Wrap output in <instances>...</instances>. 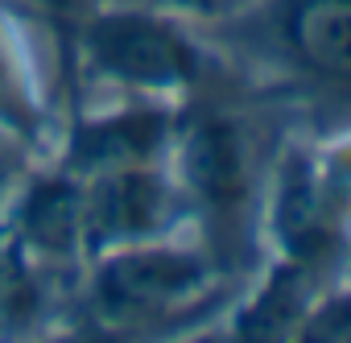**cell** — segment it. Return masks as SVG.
<instances>
[{"label":"cell","instance_id":"obj_2","mask_svg":"<svg viewBox=\"0 0 351 343\" xmlns=\"http://www.w3.org/2000/svg\"><path fill=\"white\" fill-rule=\"evenodd\" d=\"M228 269L199 244L165 236L91 257L79 269V318L95 335L182 331L223 294Z\"/></svg>","mask_w":351,"mask_h":343},{"label":"cell","instance_id":"obj_4","mask_svg":"<svg viewBox=\"0 0 351 343\" xmlns=\"http://www.w3.org/2000/svg\"><path fill=\"white\" fill-rule=\"evenodd\" d=\"M330 281L351 252V137L289 145L265 187L261 244Z\"/></svg>","mask_w":351,"mask_h":343},{"label":"cell","instance_id":"obj_10","mask_svg":"<svg viewBox=\"0 0 351 343\" xmlns=\"http://www.w3.org/2000/svg\"><path fill=\"white\" fill-rule=\"evenodd\" d=\"M326 294V277L273 257L256 281V289L228 314V335L232 339H281V335H302L318 298Z\"/></svg>","mask_w":351,"mask_h":343},{"label":"cell","instance_id":"obj_1","mask_svg":"<svg viewBox=\"0 0 351 343\" xmlns=\"http://www.w3.org/2000/svg\"><path fill=\"white\" fill-rule=\"evenodd\" d=\"M169 174L182 191L195 240L223 269L248 265L261 244L265 174L244 116L215 104L207 91L191 95L178 112Z\"/></svg>","mask_w":351,"mask_h":343},{"label":"cell","instance_id":"obj_9","mask_svg":"<svg viewBox=\"0 0 351 343\" xmlns=\"http://www.w3.org/2000/svg\"><path fill=\"white\" fill-rule=\"evenodd\" d=\"M58 124L62 112L54 108L25 21L9 5H0V132L21 141L38 157H50Z\"/></svg>","mask_w":351,"mask_h":343},{"label":"cell","instance_id":"obj_5","mask_svg":"<svg viewBox=\"0 0 351 343\" xmlns=\"http://www.w3.org/2000/svg\"><path fill=\"white\" fill-rule=\"evenodd\" d=\"M178 112L182 104L141 99V95H112V104L104 108H71L58 124L50 161L75 178L169 161Z\"/></svg>","mask_w":351,"mask_h":343},{"label":"cell","instance_id":"obj_8","mask_svg":"<svg viewBox=\"0 0 351 343\" xmlns=\"http://www.w3.org/2000/svg\"><path fill=\"white\" fill-rule=\"evenodd\" d=\"M240 17L265 25L269 58L298 83L351 95V0H261Z\"/></svg>","mask_w":351,"mask_h":343},{"label":"cell","instance_id":"obj_6","mask_svg":"<svg viewBox=\"0 0 351 343\" xmlns=\"http://www.w3.org/2000/svg\"><path fill=\"white\" fill-rule=\"evenodd\" d=\"M83 182V244L87 261L112 248L149 244L165 236H182L186 203L169 174V161L157 165H124Z\"/></svg>","mask_w":351,"mask_h":343},{"label":"cell","instance_id":"obj_13","mask_svg":"<svg viewBox=\"0 0 351 343\" xmlns=\"http://www.w3.org/2000/svg\"><path fill=\"white\" fill-rule=\"evenodd\" d=\"M157 5H165L169 13L186 17L191 25H223L248 9H256L261 0H157Z\"/></svg>","mask_w":351,"mask_h":343},{"label":"cell","instance_id":"obj_7","mask_svg":"<svg viewBox=\"0 0 351 343\" xmlns=\"http://www.w3.org/2000/svg\"><path fill=\"white\" fill-rule=\"evenodd\" d=\"M0 248H9L13 257L50 277H79V269L87 265L83 182L50 157H38L9 203L5 224H0Z\"/></svg>","mask_w":351,"mask_h":343},{"label":"cell","instance_id":"obj_12","mask_svg":"<svg viewBox=\"0 0 351 343\" xmlns=\"http://www.w3.org/2000/svg\"><path fill=\"white\" fill-rule=\"evenodd\" d=\"M34 161H38V153H29L21 141H13V137L0 132V224H5L9 203H13V195H17V187L29 174Z\"/></svg>","mask_w":351,"mask_h":343},{"label":"cell","instance_id":"obj_11","mask_svg":"<svg viewBox=\"0 0 351 343\" xmlns=\"http://www.w3.org/2000/svg\"><path fill=\"white\" fill-rule=\"evenodd\" d=\"M21 5H25V13H34V17L54 34L58 54H62L66 42H71V34L79 29V21L95 9V0H21Z\"/></svg>","mask_w":351,"mask_h":343},{"label":"cell","instance_id":"obj_3","mask_svg":"<svg viewBox=\"0 0 351 343\" xmlns=\"http://www.w3.org/2000/svg\"><path fill=\"white\" fill-rule=\"evenodd\" d=\"M71 83H91L112 95L186 104L207 91L215 62L191 34V21L165 5L149 9H104L95 5L62 50Z\"/></svg>","mask_w":351,"mask_h":343}]
</instances>
